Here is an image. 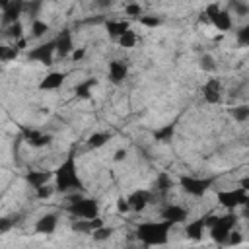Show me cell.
<instances>
[{"mask_svg": "<svg viewBox=\"0 0 249 249\" xmlns=\"http://www.w3.org/2000/svg\"><path fill=\"white\" fill-rule=\"evenodd\" d=\"M189 249H195V247H189Z\"/></svg>", "mask_w": 249, "mask_h": 249, "instance_id": "obj_44", "label": "cell"}, {"mask_svg": "<svg viewBox=\"0 0 249 249\" xmlns=\"http://www.w3.org/2000/svg\"><path fill=\"white\" fill-rule=\"evenodd\" d=\"M206 218H208V216H200V218L189 222L187 228H185L187 237H191V239H195V241L202 239V233H204V230H206Z\"/></svg>", "mask_w": 249, "mask_h": 249, "instance_id": "obj_18", "label": "cell"}, {"mask_svg": "<svg viewBox=\"0 0 249 249\" xmlns=\"http://www.w3.org/2000/svg\"><path fill=\"white\" fill-rule=\"evenodd\" d=\"M68 212L74 218H84V220H91L97 218L99 212V204L95 198H74L68 204Z\"/></svg>", "mask_w": 249, "mask_h": 249, "instance_id": "obj_4", "label": "cell"}, {"mask_svg": "<svg viewBox=\"0 0 249 249\" xmlns=\"http://www.w3.org/2000/svg\"><path fill=\"white\" fill-rule=\"evenodd\" d=\"M204 16H206V19H208L218 31H230V29H231V16H230V12L222 10L218 4H208Z\"/></svg>", "mask_w": 249, "mask_h": 249, "instance_id": "obj_7", "label": "cell"}, {"mask_svg": "<svg viewBox=\"0 0 249 249\" xmlns=\"http://www.w3.org/2000/svg\"><path fill=\"white\" fill-rule=\"evenodd\" d=\"M231 6H233V10H235V12L239 14V16H245V14L249 12V8H247L245 4H241V2H233Z\"/></svg>", "mask_w": 249, "mask_h": 249, "instance_id": "obj_38", "label": "cell"}, {"mask_svg": "<svg viewBox=\"0 0 249 249\" xmlns=\"http://www.w3.org/2000/svg\"><path fill=\"white\" fill-rule=\"evenodd\" d=\"M54 177V173L53 171H45V169H39V171H29L27 175H25V181L37 191V189H41V187H45V185H49V181Z\"/></svg>", "mask_w": 249, "mask_h": 249, "instance_id": "obj_15", "label": "cell"}, {"mask_svg": "<svg viewBox=\"0 0 249 249\" xmlns=\"http://www.w3.org/2000/svg\"><path fill=\"white\" fill-rule=\"evenodd\" d=\"M21 136H23V140H25L29 146H33V148H45V146H49L51 140H53L51 134H45V132H41V130H37V128H27V126H21Z\"/></svg>", "mask_w": 249, "mask_h": 249, "instance_id": "obj_10", "label": "cell"}, {"mask_svg": "<svg viewBox=\"0 0 249 249\" xmlns=\"http://www.w3.org/2000/svg\"><path fill=\"white\" fill-rule=\"evenodd\" d=\"M171 224L165 220H158V222H142L136 228V237L138 241H142L148 247H158V245H165L169 239V231H171Z\"/></svg>", "mask_w": 249, "mask_h": 249, "instance_id": "obj_1", "label": "cell"}, {"mask_svg": "<svg viewBox=\"0 0 249 249\" xmlns=\"http://www.w3.org/2000/svg\"><path fill=\"white\" fill-rule=\"evenodd\" d=\"M171 187H173V181H171V177L167 175V173H160L158 177H156V183H154V189L161 195V196H165L169 191H171Z\"/></svg>", "mask_w": 249, "mask_h": 249, "instance_id": "obj_23", "label": "cell"}, {"mask_svg": "<svg viewBox=\"0 0 249 249\" xmlns=\"http://www.w3.org/2000/svg\"><path fill=\"white\" fill-rule=\"evenodd\" d=\"M230 115H231L235 121L245 123V121L249 119V105H237V107H233V109L230 111Z\"/></svg>", "mask_w": 249, "mask_h": 249, "instance_id": "obj_26", "label": "cell"}, {"mask_svg": "<svg viewBox=\"0 0 249 249\" xmlns=\"http://www.w3.org/2000/svg\"><path fill=\"white\" fill-rule=\"evenodd\" d=\"M54 189L62 193L70 189H82V179L78 175L76 160L72 154L54 169Z\"/></svg>", "mask_w": 249, "mask_h": 249, "instance_id": "obj_2", "label": "cell"}, {"mask_svg": "<svg viewBox=\"0 0 249 249\" xmlns=\"http://www.w3.org/2000/svg\"><path fill=\"white\" fill-rule=\"evenodd\" d=\"M54 47H56V53H58L60 56L70 54L72 49H74V45H72V33H70L68 29H62V31L58 33V37L54 39Z\"/></svg>", "mask_w": 249, "mask_h": 249, "instance_id": "obj_16", "label": "cell"}, {"mask_svg": "<svg viewBox=\"0 0 249 249\" xmlns=\"http://www.w3.org/2000/svg\"><path fill=\"white\" fill-rule=\"evenodd\" d=\"M198 64H200V68L204 72H214L216 70V62H214V58L210 54H202L200 60H198Z\"/></svg>", "mask_w": 249, "mask_h": 249, "instance_id": "obj_32", "label": "cell"}, {"mask_svg": "<svg viewBox=\"0 0 249 249\" xmlns=\"http://www.w3.org/2000/svg\"><path fill=\"white\" fill-rule=\"evenodd\" d=\"M119 45H121V47H124V49H132V47L136 45V33L128 29L124 35H121V37H119Z\"/></svg>", "mask_w": 249, "mask_h": 249, "instance_id": "obj_29", "label": "cell"}, {"mask_svg": "<svg viewBox=\"0 0 249 249\" xmlns=\"http://www.w3.org/2000/svg\"><path fill=\"white\" fill-rule=\"evenodd\" d=\"M95 84H97L95 78H88V80H84V82H78L76 88H74V93H76L78 97H82V99H89L91 88H93Z\"/></svg>", "mask_w": 249, "mask_h": 249, "instance_id": "obj_22", "label": "cell"}, {"mask_svg": "<svg viewBox=\"0 0 249 249\" xmlns=\"http://www.w3.org/2000/svg\"><path fill=\"white\" fill-rule=\"evenodd\" d=\"M47 31H49V25H47L45 21L33 19V23H31V35H33V37H43Z\"/></svg>", "mask_w": 249, "mask_h": 249, "instance_id": "obj_30", "label": "cell"}, {"mask_svg": "<svg viewBox=\"0 0 249 249\" xmlns=\"http://www.w3.org/2000/svg\"><path fill=\"white\" fill-rule=\"evenodd\" d=\"M126 158V150H117L115 152V161H123Z\"/></svg>", "mask_w": 249, "mask_h": 249, "instance_id": "obj_41", "label": "cell"}, {"mask_svg": "<svg viewBox=\"0 0 249 249\" xmlns=\"http://www.w3.org/2000/svg\"><path fill=\"white\" fill-rule=\"evenodd\" d=\"M126 76H128V68H126V64H123L121 60H111L109 62V80L113 82V84H123L124 80H126Z\"/></svg>", "mask_w": 249, "mask_h": 249, "instance_id": "obj_17", "label": "cell"}, {"mask_svg": "<svg viewBox=\"0 0 249 249\" xmlns=\"http://www.w3.org/2000/svg\"><path fill=\"white\" fill-rule=\"evenodd\" d=\"M103 226V220L101 218H91V220H84V218H78V220H74L72 224H70V228H72V231H76V233H93L97 228H101Z\"/></svg>", "mask_w": 249, "mask_h": 249, "instance_id": "obj_14", "label": "cell"}, {"mask_svg": "<svg viewBox=\"0 0 249 249\" xmlns=\"http://www.w3.org/2000/svg\"><path fill=\"white\" fill-rule=\"evenodd\" d=\"M173 134H175V124H173V123L163 124L161 128L154 130V138H156L158 142H169V140L173 138Z\"/></svg>", "mask_w": 249, "mask_h": 249, "instance_id": "obj_24", "label": "cell"}, {"mask_svg": "<svg viewBox=\"0 0 249 249\" xmlns=\"http://www.w3.org/2000/svg\"><path fill=\"white\" fill-rule=\"evenodd\" d=\"M113 233H115V228L101 226V228H97V230L91 233V237H93V241H105V239H109Z\"/></svg>", "mask_w": 249, "mask_h": 249, "instance_id": "obj_28", "label": "cell"}, {"mask_svg": "<svg viewBox=\"0 0 249 249\" xmlns=\"http://www.w3.org/2000/svg\"><path fill=\"white\" fill-rule=\"evenodd\" d=\"M21 31H23V27H21V23H19V21H16V23L8 25V35H10V37H14L16 41H19V39H21Z\"/></svg>", "mask_w": 249, "mask_h": 249, "instance_id": "obj_34", "label": "cell"}, {"mask_svg": "<svg viewBox=\"0 0 249 249\" xmlns=\"http://www.w3.org/2000/svg\"><path fill=\"white\" fill-rule=\"evenodd\" d=\"M18 220H19V216H4V218H0V233L10 231L18 224Z\"/></svg>", "mask_w": 249, "mask_h": 249, "instance_id": "obj_31", "label": "cell"}, {"mask_svg": "<svg viewBox=\"0 0 249 249\" xmlns=\"http://www.w3.org/2000/svg\"><path fill=\"white\" fill-rule=\"evenodd\" d=\"M218 196V202L230 210L237 208V206H243L249 202V196H247V189L239 187V189H230V191H218L216 193Z\"/></svg>", "mask_w": 249, "mask_h": 249, "instance_id": "obj_6", "label": "cell"}, {"mask_svg": "<svg viewBox=\"0 0 249 249\" xmlns=\"http://www.w3.org/2000/svg\"><path fill=\"white\" fill-rule=\"evenodd\" d=\"M235 224H237V216L231 214V212L226 214V216H208L206 218V226H210V237L218 245L228 243V237L233 231Z\"/></svg>", "mask_w": 249, "mask_h": 249, "instance_id": "obj_3", "label": "cell"}, {"mask_svg": "<svg viewBox=\"0 0 249 249\" xmlns=\"http://www.w3.org/2000/svg\"><path fill=\"white\" fill-rule=\"evenodd\" d=\"M214 183V177H193V175H183L179 179V185L185 193L193 196H202Z\"/></svg>", "mask_w": 249, "mask_h": 249, "instance_id": "obj_5", "label": "cell"}, {"mask_svg": "<svg viewBox=\"0 0 249 249\" xmlns=\"http://www.w3.org/2000/svg\"><path fill=\"white\" fill-rule=\"evenodd\" d=\"M105 27H107V33H109V37H115V39H119L121 35H124V33L130 29L128 21H124V19H121V21L109 19V21L105 23Z\"/></svg>", "mask_w": 249, "mask_h": 249, "instance_id": "obj_21", "label": "cell"}, {"mask_svg": "<svg viewBox=\"0 0 249 249\" xmlns=\"http://www.w3.org/2000/svg\"><path fill=\"white\" fill-rule=\"evenodd\" d=\"M0 8L4 10V14H2V21L8 23V25H12V23L19 21V16H21V12H23V2H19V0L0 2Z\"/></svg>", "mask_w": 249, "mask_h": 249, "instance_id": "obj_11", "label": "cell"}, {"mask_svg": "<svg viewBox=\"0 0 249 249\" xmlns=\"http://www.w3.org/2000/svg\"><path fill=\"white\" fill-rule=\"evenodd\" d=\"M222 93H224V88H222V82L218 78H208L202 86V97L206 103L210 105H218L222 101Z\"/></svg>", "mask_w": 249, "mask_h": 249, "instance_id": "obj_9", "label": "cell"}, {"mask_svg": "<svg viewBox=\"0 0 249 249\" xmlns=\"http://www.w3.org/2000/svg\"><path fill=\"white\" fill-rule=\"evenodd\" d=\"M152 198H154V195H152L150 191L140 189V191L130 193V195L126 196V202H128V208H132V210L140 212V210H144V208H146V206L152 202Z\"/></svg>", "mask_w": 249, "mask_h": 249, "instance_id": "obj_12", "label": "cell"}, {"mask_svg": "<svg viewBox=\"0 0 249 249\" xmlns=\"http://www.w3.org/2000/svg\"><path fill=\"white\" fill-rule=\"evenodd\" d=\"M117 208H119V212H126V210H130V208H128V202H126V198H123V196L117 200Z\"/></svg>", "mask_w": 249, "mask_h": 249, "instance_id": "obj_40", "label": "cell"}, {"mask_svg": "<svg viewBox=\"0 0 249 249\" xmlns=\"http://www.w3.org/2000/svg\"><path fill=\"white\" fill-rule=\"evenodd\" d=\"M138 19H140V23L146 25V27H158V25L161 23V19L156 18V16H140Z\"/></svg>", "mask_w": 249, "mask_h": 249, "instance_id": "obj_33", "label": "cell"}, {"mask_svg": "<svg viewBox=\"0 0 249 249\" xmlns=\"http://www.w3.org/2000/svg\"><path fill=\"white\" fill-rule=\"evenodd\" d=\"M228 243H230V245H237V243H241V235H239L237 231H231L230 237H228Z\"/></svg>", "mask_w": 249, "mask_h": 249, "instance_id": "obj_39", "label": "cell"}, {"mask_svg": "<svg viewBox=\"0 0 249 249\" xmlns=\"http://www.w3.org/2000/svg\"><path fill=\"white\" fill-rule=\"evenodd\" d=\"M64 78H66V74L64 72H51V74H47L41 82H39V89H58L60 86H62V82H64Z\"/></svg>", "mask_w": 249, "mask_h": 249, "instance_id": "obj_19", "label": "cell"}, {"mask_svg": "<svg viewBox=\"0 0 249 249\" xmlns=\"http://www.w3.org/2000/svg\"><path fill=\"white\" fill-rule=\"evenodd\" d=\"M84 54H86V49H78V51L72 53V58H74V60H80Z\"/></svg>", "mask_w": 249, "mask_h": 249, "instance_id": "obj_42", "label": "cell"}, {"mask_svg": "<svg viewBox=\"0 0 249 249\" xmlns=\"http://www.w3.org/2000/svg\"><path fill=\"white\" fill-rule=\"evenodd\" d=\"M56 47H54V41H49V43H41L37 45L35 49H31L27 53V58L29 60H35V62H41V64H53V54H54Z\"/></svg>", "mask_w": 249, "mask_h": 249, "instance_id": "obj_8", "label": "cell"}, {"mask_svg": "<svg viewBox=\"0 0 249 249\" xmlns=\"http://www.w3.org/2000/svg\"><path fill=\"white\" fill-rule=\"evenodd\" d=\"M54 230H56V216L54 214H45L35 224V231L37 233H53Z\"/></svg>", "mask_w": 249, "mask_h": 249, "instance_id": "obj_20", "label": "cell"}, {"mask_svg": "<svg viewBox=\"0 0 249 249\" xmlns=\"http://www.w3.org/2000/svg\"><path fill=\"white\" fill-rule=\"evenodd\" d=\"M107 140H111V132H93V134L88 138V146L95 150V148L105 146Z\"/></svg>", "mask_w": 249, "mask_h": 249, "instance_id": "obj_25", "label": "cell"}, {"mask_svg": "<svg viewBox=\"0 0 249 249\" xmlns=\"http://www.w3.org/2000/svg\"><path fill=\"white\" fill-rule=\"evenodd\" d=\"M18 49L16 47H8V45H0V62H10L18 56Z\"/></svg>", "mask_w": 249, "mask_h": 249, "instance_id": "obj_27", "label": "cell"}, {"mask_svg": "<svg viewBox=\"0 0 249 249\" xmlns=\"http://www.w3.org/2000/svg\"><path fill=\"white\" fill-rule=\"evenodd\" d=\"M124 12H126V16H134V18H140L142 16L140 4H126L124 6Z\"/></svg>", "mask_w": 249, "mask_h": 249, "instance_id": "obj_35", "label": "cell"}, {"mask_svg": "<svg viewBox=\"0 0 249 249\" xmlns=\"http://www.w3.org/2000/svg\"><path fill=\"white\" fill-rule=\"evenodd\" d=\"M16 49H18V51H21V49H25V39H23V37H21L19 41H16Z\"/></svg>", "mask_w": 249, "mask_h": 249, "instance_id": "obj_43", "label": "cell"}, {"mask_svg": "<svg viewBox=\"0 0 249 249\" xmlns=\"http://www.w3.org/2000/svg\"><path fill=\"white\" fill-rule=\"evenodd\" d=\"M54 191H56L54 187H51V185H45V187H41V189H37L35 193H37V196H39V198H51Z\"/></svg>", "mask_w": 249, "mask_h": 249, "instance_id": "obj_36", "label": "cell"}, {"mask_svg": "<svg viewBox=\"0 0 249 249\" xmlns=\"http://www.w3.org/2000/svg\"><path fill=\"white\" fill-rule=\"evenodd\" d=\"M187 216H189V210L183 208V206H179V204H167V206L161 210V218H163L165 222H169L171 226L185 222Z\"/></svg>", "mask_w": 249, "mask_h": 249, "instance_id": "obj_13", "label": "cell"}, {"mask_svg": "<svg viewBox=\"0 0 249 249\" xmlns=\"http://www.w3.org/2000/svg\"><path fill=\"white\" fill-rule=\"evenodd\" d=\"M237 41H239V45H249V25H245L237 31Z\"/></svg>", "mask_w": 249, "mask_h": 249, "instance_id": "obj_37", "label": "cell"}]
</instances>
